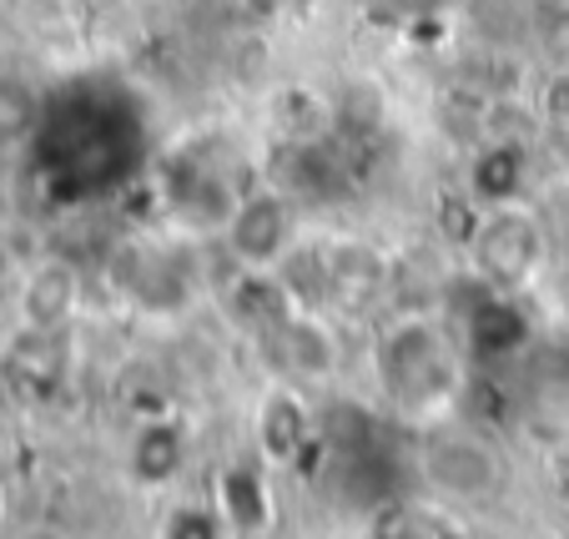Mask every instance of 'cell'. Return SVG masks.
Wrapping results in <instances>:
<instances>
[{
  "label": "cell",
  "mask_w": 569,
  "mask_h": 539,
  "mask_svg": "<svg viewBox=\"0 0 569 539\" xmlns=\"http://www.w3.org/2000/svg\"><path fill=\"white\" fill-rule=\"evenodd\" d=\"M227 248L242 268L252 272H272L282 258L292 252V232H298V217H292L288 192L278 187H262V192H242V202L227 217Z\"/></svg>",
  "instance_id": "3"
},
{
  "label": "cell",
  "mask_w": 569,
  "mask_h": 539,
  "mask_svg": "<svg viewBox=\"0 0 569 539\" xmlns=\"http://www.w3.org/2000/svg\"><path fill=\"white\" fill-rule=\"evenodd\" d=\"M545 262V232L525 207H495L473 232V268L495 288H519Z\"/></svg>",
  "instance_id": "2"
},
{
  "label": "cell",
  "mask_w": 569,
  "mask_h": 539,
  "mask_svg": "<svg viewBox=\"0 0 569 539\" xmlns=\"http://www.w3.org/2000/svg\"><path fill=\"white\" fill-rule=\"evenodd\" d=\"M147 6H167V0H147Z\"/></svg>",
  "instance_id": "10"
},
{
  "label": "cell",
  "mask_w": 569,
  "mask_h": 539,
  "mask_svg": "<svg viewBox=\"0 0 569 539\" xmlns=\"http://www.w3.org/2000/svg\"><path fill=\"white\" fill-rule=\"evenodd\" d=\"M177 465H182V443H177L172 429H151L147 439L137 443V453H131V469H137L141 479H151V485L167 479Z\"/></svg>",
  "instance_id": "8"
},
{
  "label": "cell",
  "mask_w": 569,
  "mask_h": 539,
  "mask_svg": "<svg viewBox=\"0 0 569 539\" xmlns=\"http://www.w3.org/2000/svg\"><path fill=\"white\" fill-rule=\"evenodd\" d=\"M473 192L489 207H509L525 192V151L519 147H489L473 167Z\"/></svg>",
  "instance_id": "6"
},
{
  "label": "cell",
  "mask_w": 569,
  "mask_h": 539,
  "mask_svg": "<svg viewBox=\"0 0 569 539\" xmlns=\"http://www.w3.org/2000/svg\"><path fill=\"white\" fill-rule=\"evenodd\" d=\"M131 278H127V292L137 302H151V308H172V302H182L187 282L172 272V262H161V258H147V252H137L131 258Z\"/></svg>",
  "instance_id": "7"
},
{
  "label": "cell",
  "mask_w": 569,
  "mask_h": 539,
  "mask_svg": "<svg viewBox=\"0 0 569 539\" xmlns=\"http://www.w3.org/2000/svg\"><path fill=\"white\" fill-rule=\"evenodd\" d=\"M161 539H222V525L212 515H202V509H177Z\"/></svg>",
  "instance_id": "9"
},
{
  "label": "cell",
  "mask_w": 569,
  "mask_h": 539,
  "mask_svg": "<svg viewBox=\"0 0 569 539\" xmlns=\"http://www.w3.org/2000/svg\"><path fill=\"white\" fill-rule=\"evenodd\" d=\"M0 272H6V258H0Z\"/></svg>",
  "instance_id": "11"
},
{
  "label": "cell",
  "mask_w": 569,
  "mask_h": 539,
  "mask_svg": "<svg viewBox=\"0 0 569 539\" xmlns=\"http://www.w3.org/2000/svg\"><path fill=\"white\" fill-rule=\"evenodd\" d=\"M378 373L398 409L429 413L453 393V353L433 323H398L378 348Z\"/></svg>",
  "instance_id": "1"
},
{
  "label": "cell",
  "mask_w": 569,
  "mask_h": 539,
  "mask_svg": "<svg viewBox=\"0 0 569 539\" xmlns=\"http://www.w3.org/2000/svg\"><path fill=\"white\" fill-rule=\"evenodd\" d=\"M21 308H26V323L36 328H61L76 308V278L66 262H46V268L31 272L21 292Z\"/></svg>",
  "instance_id": "5"
},
{
  "label": "cell",
  "mask_w": 569,
  "mask_h": 539,
  "mask_svg": "<svg viewBox=\"0 0 569 539\" xmlns=\"http://www.w3.org/2000/svg\"><path fill=\"white\" fill-rule=\"evenodd\" d=\"M429 475H433V485L453 499H479L499 485L495 453L473 439H443L439 449L429 453Z\"/></svg>",
  "instance_id": "4"
}]
</instances>
